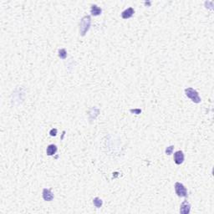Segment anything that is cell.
I'll list each match as a JSON object with an SVG mask.
<instances>
[{
    "label": "cell",
    "instance_id": "obj_1",
    "mask_svg": "<svg viewBox=\"0 0 214 214\" xmlns=\"http://www.w3.org/2000/svg\"><path fill=\"white\" fill-rule=\"evenodd\" d=\"M91 24V19L90 16L89 15H85V17H83L80 23H79V34L81 36H85L88 32V30L90 29Z\"/></svg>",
    "mask_w": 214,
    "mask_h": 214
},
{
    "label": "cell",
    "instance_id": "obj_2",
    "mask_svg": "<svg viewBox=\"0 0 214 214\" xmlns=\"http://www.w3.org/2000/svg\"><path fill=\"white\" fill-rule=\"evenodd\" d=\"M185 94L186 96L188 98H190L192 100V102L194 103H200L201 102V98L199 97L198 92L197 90H195L192 88H186L185 89Z\"/></svg>",
    "mask_w": 214,
    "mask_h": 214
},
{
    "label": "cell",
    "instance_id": "obj_3",
    "mask_svg": "<svg viewBox=\"0 0 214 214\" xmlns=\"http://www.w3.org/2000/svg\"><path fill=\"white\" fill-rule=\"evenodd\" d=\"M175 192L179 197H187L186 188L181 182H176L175 183Z\"/></svg>",
    "mask_w": 214,
    "mask_h": 214
},
{
    "label": "cell",
    "instance_id": "obj_4",
    "mask_svg": "<svg viewBox=\"0 0 214 214\" xmlns=\"http://www.w3.org/2000/svg\"><path fill=\"white\" fill-rule=\"evenodd\" d=\"M184 162V154L182 151H177L174 153V162L176 165H181Z\"/></svg>",
    "mask_w": 214,
    "mask_h": 214
},
{
    "label": "cell",
    "instance_id": "obj_5",
    "mask_svg": "<svg viewBox=\"0 0 214 214\" xmlns=\"http://www.w3.org/2000/svg\"><path fill=\"white\" fill-rule=\"evenodd\" d=\"M190 211H191V205L186 200H185L180 207V213L187 214L190 213Z\"/></svg>",
    "mask_w": 214,
    "mask_h": 214
},
{
    "label": "cell",
    "instance_id": "obj_6",
    "mask_svg": "<svg viewBox=\"0 0 214 214\" xmlns=\"http://www.w3.org/2000/svg\"><path fill=\"white\" fill-rule=\"evenodd\" d=\"M43 198H44V201L50 202V201H52L54 199V194L49 189L44 188L43 190Z\"/></svg>",
    "mask_w": 214,
    "mask_h": 214
},
{
    "label": "cell",
    "instance_id": "obj_7",
    "mask_svg": "<svg viewBox=\"0 0 214 214\" xmlns=\"http://www.w3.org/2000/svg\"><path fill=\"white\" fill-rule=\"evenodd\" d=\"M134 13H135V11L133 9V8H129V9H126L125 11L122 12L121 17H122V19H124V20L130 19V18H131V17L133 16Z\"/></svg>",
    "mask_w": 214,
    "mask_h": 214
},
{
    "label": "cell",
    "instance_id": "obj_8",
    "mask_svg": "<svg viewBox=\"0 0 214 214\" xmlns=\"http://www.w3.org/2000/svg\"><path fill=\"white\" fill-rule=\"evenodd\" d=\"M57 151V146L55 145H49L48 147H47V150H46V153L48 156H53L56 153Z\"/></svg>",
    "mask_w": 214,
    "mask_h": 214
},
{
    "label": "cell",
    "instance_id": "obj_9",
    "mask_svg": "<svg viewBox=\"0 0 214 214\" xmlns=\"http://www.w3.org/2000/svg\"><path fill=\"white\" fill-rule=\"evenodd\" d=\"M101 12L102 10L100 7H98L97 5H92L91 6V9H90V13L92 15L94 16H98L100 14H101Z\"/></svg>",
    "mask_w": 214,
    "mask_h": 214
},
{
    "label": "cell",
    "instance_id": "obj_10",
    "mask_svg": "<svg viewBox=\"0 0 214 214\" xmlns=\"http://www.w3.org/2000/svg\"><path fill=\"white\" fill-rule=\"evenodd\" d=\"M93 203H94L96 207L100 208V207L102 206V204H103V201H102L100 198H99V197H96V198H94V200H93Z\"/></svg>",
    "mask_w": 214,
    "mask_h": 214
},
{
    "label": "cell",
    "instance_id": "obj_11",
    "mask_svg": "<svg viewBox=\"0 0 214 214\" xmlns=\"http://www.w3.org/2000/svg\"><path fill=\"white\" fill-rule=\"evenodd\" d=\"M59 57L62 59H65L67 57V53L65 49H61L59 50Z\"/></svg>",
    "mask_w": 214,
    "mask_h": 214
},
{
    "label": "cell",
    "instance_id": "obj_12",
    "mask_svg": "<svg viewBox=\"0 0 214 214\" xmlns=\"http://www.w3.org/2000/svg\"><path fill=\"white\" fill-rule=\"evenodd\" d=\"M173 150H174V146H168V147L166 149V155H171V154H172Z\"/></svg>",
    "mask_w": 214,
    "mask_h": 214
},
{
    "label": "cell",
    "instance_id": "obj_13",
    "mask_svg": "<svg viewBox=\"0 0 214 214\" xmlns=\"http://www.w3.org/2000/svg\"><path fill=\"white\" fill-rule=\"evenodd\" d=\"M49 134H50V136H56V134H57V129H52L51 131H50V132H49Z\"/></svg>",
    "mask_w": 214,
    "mask_h": 214
},
{
    "label": "cell",
    "instance_id": "obj_14",
    "mask_svg": "<svg viewBox=\"0 0 214 214\" xmlns=\"http://www.w3.org/2000/svg\"><path fill=\"white\" fill-rule=\"evenodd\" d=\"M131 112H135L136 114H140V113H141V110H131Z\"/></svg>",
    "mask_w": 214,
    "mask_h": 214
}]
</instances>
